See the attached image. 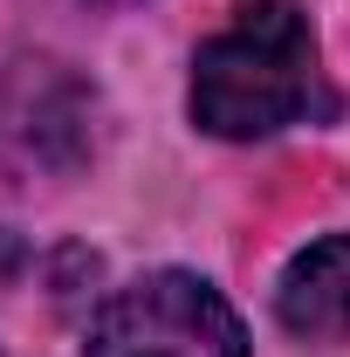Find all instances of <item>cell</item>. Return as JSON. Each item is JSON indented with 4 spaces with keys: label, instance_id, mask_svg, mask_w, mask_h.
<instances>
[{
    "label": "cell",
    "instance_id": "obj_3",
    "mask_svg": "<svg viewBox=\"0 0 350 357\" xmlns=\"http://www.w3.org/2000/svg\"><path fill=\"white\" fill-rule=\"evenodd\" d=\"M275 316L296 337H309V344L350 337V234H323V241H309L303 255L282 268Z\"/></svg>",
    "mask_w": 350,
    "mask_h": 357
},
{
    "label": "cell",
    "instance_id": "obj_4",
    "mask_svg": "<svg viewBox=\"0 0 350 357\" xmlns=\"http://www.w3.org/2000/svg\"><path fill=\"white\" fill-rule=\"evenodd\" d=\"M103 7H124V0H103Z\"/></svg>",
    "mask_w": 350,
    "mask_h": 357
},
{
    "label": "cell",
    "instance_id": "obj_2",
    "mask_svg": "<svg viewBox=\"0 0 350 357\" xmlns=\"http://www.w3.org/2000/svg\"><path fill=\"white\" fill-rule=\"evenodd\" d=\"M83 357H248V330L213 282L158 268L96 310Z\"/></svg>",
    "mask_w": 350,
    "mask_h": 357
},
{
    "label": "cell",
    "instance_id": "obj_1",
    "mask_svg": "<svg viewBox=\"0 0 350 357\" xmlns=\"http://www.w3.org/2000/svg\"><path fill=\"white\" fill-rule=\"evenodd\" d=\"M316 96V35L296 0H248L192 55V124L213 137H275Z\"/></svg>",
    "mask_w": 350,
    "mask_h": 357
}]
</instances>
